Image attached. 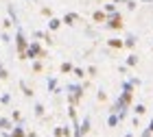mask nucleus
Returning <instances> with one entry per match:
<instances>
[{
  "label": "nucleus",
  "instance_id": "obj_4",
  "mask_svg": "<svg viewBox=\"0 0 153 137\" xmlns=\"http://www.w3.org/2000/svg\"><path fill=\"white\" fill-rule=\"evenodd\" d=\"M107 29H123V15L118 11L107 15Z\"/></svg>",
  "mask_w": 153,
  "mask_h": 137
},
{
  "label": "nucleus",
  "instance_id": "obj_11",
  "mask_svg": "<svg viewBox=\"0 0 153 137\" xmlns=\"http://www.w3.org/2000/svg\"><path fill=\"white\" fill-rule=\"evenodd\" d=\"M88 131H90V115H85L83 122H81V133H83V137L88 135Z\"/></svg>",
  "mask_w": 153,
  "mask_h": 137
},
{
  "label": "nucleus",
  "instance_id": "obj_28",
  "mask_svg": "<svg viewBox=\"0 0 153 137\" xmlns=\"http://www.w3.org/2000/svg\"><path fill=\"white\" fill-rule=\"evenodd\" d=\"M88 74H90V76H94V74H96V67L90 65V67H88Z\"/></svg>",
  "mask_w": 153,
  "mask_h": 137
},
{
  "label": "nucleus",
  "instance_id": "obj_35",
  "mask_svg": "<svg viewBox=\"0 0 153 137\" xmlns=\"http://www.w3.org/2000/svg\"><path fill=\"white\" fill-rule=\"evenodd\" d=\"M33 2H37V0H33Z\"/></svg>",
  "mask_w": 153,
  "mask_h": 137
},
{
  "label": "nucleus",
  "instance_id": "obj_2",
  "mask_svg": "<svg viewBox=\"0 0 153 137\" xmlns=\"http://www.w3.org/2000/svg\"><path fill=\"white\" fill-rule=\"evenodd\" d=\"M66 96L70 105H79V100L83 98V85H76V83L66 85Z\"/></svg>",
  "mask_w": 153,
  "mask_h": 137
},
{
  "label": "nucleus",
  "instance_id": "obj_13",
  "mask_svg": "<svg viewBox=\"0 0 153 137\" xmlns=\"http://www.w3.org/2000/svg\"><path fill=\"white\" fill-rule=\"evenodd\" d=\"M118 122H120V115H118V113H109V118H107V124H109V126H116Z\"/></svg>",
  "mask_w": 153,
  "mask_h": 137
},
{
  "label": "nucleus",
  "instance_id": "obj_12",
  "mask_svg": "<svg viewBox=\"0 0 153 137\" xmlns=\"http://www.w3.org/2000/svg\"><path fill=\"white\" fill-rule=\"evenodd\" d=\"M74 20H79V15H76V13H66V15H64V22H66L68 26H72Z\"/></svg>",
  "mask_w": 153,
  "mask_h": 137
},
{
  "label": "nucleus",
  "instance_id": "obj_18",
  "mask_svg": "<svg viewBox=\"0 0 153 137\" xmlns=\"http://www.w3.org/2000/svg\"><path fill=\"white\" fill-rule=\"evenodd\" d=\"M55 89H57V78H48V92H55Z\"/></svg>",
  "mask_w": 153,
  "mask_h": 137
},
{
  "label": "nucleus",
  "instance_id": "obj_6",
  "mask_svg": "<svg viewBox=\"0 0 153 137\" xmlns=\"http://www.w3.org/2000/svg\"><path fill=\"white\" fill-rule=\"evenodd\" d=\"M11 137H29V135H26L22 124H16V126H13V131H11Z\"/></svg>",
  "mask_w": 153,
  "mask_h": 137
},
{
  "label": "nucleus",
  "instance_id": "obj_26",
  "mask_svg": "<svg viewBox=\"0 0 153 137\" xmlns=\"http://www.w3.org/2000/svg\"><path fill=\"white\" fill-rule=\"evenodd\" d=\"M33 70H35V72H42V61H35V63H33Z\"/></svg>",
  "mask_w": 153,
  "mask_h": 137
},
{
  "label": "nucleus",
  "instance_id": "obj_24",
  "mask_svg": "<svg viewBox=\"0 0 153 137\" xmlns=\"http://www.w3.org/2000/svg\"><path fill=\"white\" fill-rule=\"evenodd\" d=\"M138 63V57H134V54H131V57L127 59V65H136Z\"/></svg>",
  "mask_w": 153,
  "mask_h": 137
},
{
  "label": "nucleus",
  "instance_id": "obj_15",
  "mask_svg": "<svg viewBox=\"0 0 153 137\" xmlns=\"http://www.w3.org/2000/svg\"><path fill=\"white\" fill-rule=\"evenodd\" d=\"M7 11H9V18L16 22V26H18V13H16V9H13V4H9L7 7Z\"/></svg>",
  "mask_w": 153,
  "mask_h": 137
},
{
  "label": "nucleus",
  "instance_id": "obj_21",
  "mask_svg": "<svg viewBox=\"0 0 153 137\" xmlns=\"http://www.w3.org/2000/svg\"><path fill=\"white\" fill-rule=\"evenodd\" d=\"M134 44H136V37H134V35H129L127 39H125V46H127V48H131Z\"/></svg>",
  "mask_w": 153,
  "mask_h": 137
},
{
  "label": "nucleus",
  "instance_id": "obj_20",
  "mask_svg": "<svg viewBox=\"0 0 153 137\" xmlns=\"http://www.w3.org/2000/svg\"><path fill=\"white\" fill-rule=\"evenodd\" d=\"M0 102H2V105H9L11 102V94H2L0 96Z\"/></svg>",
  "mask_w": 153,
  "mask_h": 137
},
{
  "label": "nucleus",
  "instance_id": "obj_3",
  "mask_svg": "<svg viewBox=\"0 0 153 137\" xmlns=\"http://www.w3.org/2000/svg\"><path fill=\"white\" fill-rule=\"evenodd\" d=\"M26 59H46V52L42 50V46L37 42H31L29 50H26Z\"/></svg>",
  "mask_w": 153,
  "mask_h": 137
},
{
  "label": "nucleus",
  "instance_id": "obj_32",
  "mask_svg": "<svg viewBox=\"0 0 153 137\" xmlns=\"http://www.w3.org/2000/svg\"><path fill=\"white\" fill-rule=\"evenodd\" d=\"M116 4H127V2H131V0H114Z\"/></svg>",
  "mask_w": 153,
  "mask_h": 137
},
{
  "label": "nucleus",
  "instance_id": "obj_29",
  "mask_svg": "<svg viewBox=\"0 0 153 137\" xmlns=\"http://www.w3.org/2000/svg\"><path fill=\"white\" fill-rule=\"evenodd\" d=\"M96 98H99V100H105L107 94H105V92H99V94H96Z\"/></svg>",
  "mask_w": 153,
  "mask_h": 137
},
{
  "label": "nucleus",
  "instance_id": "obj_9",
  "mask_svg": "<svg viewBox=\"0 0 153 137\" xmlns=\"http://www.w3.org/2000/svg\"><path fill=\"white\" fill-rule=\"evenodd\" d=\"M20 89H22V94L26 96V98H33V89L26 85V81H20Z\"/></svg>",
  "mask_w": 153,
  "mask_h": 137
},
{
  "label": "nucleus",
  "instance_id": "obj_8",
  "mask_svg": "<svg viewBox=\"0 0 153 137\" xmlns=\"http://www.w3.org/2000/svg\"><path fill=\"white\" fill-rule=\"evenodd\" d=\"M70 135V126H57L55 128V137H68Z\"/></svg>",
  "mask_w": 153,
  "mask_h": 137
},
{
  "label": "nucleus",
  "instance_id": "obj_33",
  "mask_svg": "<svg viewBox=\"0 0 153 137\" xmlns=\"http://www.w3.org/2000/svg\"><path fill=\"white\" fill-rule=\"evenodd\" d=\"M26 135H29V137H37V133H33V131H29Z\"/></svg>",
  "mask_w": 153,
  "mask_h": 137
},
{
  "label": "nucleus",
  "instance_id": "obj_7",
  "mask_svg": "<svg viewBox=\"0 0 153 137\" xmlns=\"http://www.w3.org/2000/svg\"><path fill=\"white\" fill-rule=\"evenodd\" d=\"M13 120H9V118H0V128L2 131H13Z\"/></svg>",
  "mask_w": 153,
  "mask_h": 137
},
{
  "label": "nucleus",
  "instance_id": "obj_22",
  "mask_svg": "<svg viewBox=\"0 0 153 137\" xmlns=\"http://www.w3.org/2000/svg\"><path fill=\"white\" fill-rule=\"evenodd\" d=\"M105 11H107V15H109V13H116V2H112V4H105Z\"/></svg>",
  "mask_w": 153,
  "mask_h": 137
},
{
  "label": "nucleus",
  "instance_id": "obj_1",
  "mask_svg": "<svg viewBox=\"0 0 153 137\" xmlns=\"http://www.w3.org/2000/svg\"><path fill=\"white\" fill-rule=\"evenodd\" d=\"M16 46H18V57L20 59H26V50H29V39H26V35H24V31L20 29H16Z\"/></svg>",
  "mask_w": 153,
  "mask_h": 137
},
{
  "label": "nucleus",
  "instance_id": "obj_17",
  "mask_svg": "<svg viewBox=\"0 0 153 137\" xmlns=\"http://www.w3.org/2000/svg\"><path fill=\"white\" fill-rule=\"evenodd\" d=\"M61 72H64V74H68V72H74L72 63H68V61H66V63H61Z\"/></svg>",
  "mask_w": 153,
  "mask_h": 137
},
{
  "label": "nucleus",
  "instance_id": "obj_10",
  "mask_svg": "<svg viewBox=\"0 0 153 137\" xmlns=\"http://www.w3.org/2000/svg\"><path fill=\"white\" fill-rule=\"evenodd\" d=\"M61 22H64V20H59V18H51V20H48V29H51V31H57L59 26H61Z\"/></svg>",
  "mask_w": 153,
  "mask_h": 137
},
{
  "label": "nucleus",
  "instance_id": "obj_25",
  "mask_svg": "<svg viewBox=\"0 0 153 137\" xmlns=\"http://www.w3.org/2000/svg\"><path fill=\"white\" fill-rule=\"evenodd\" d=\"M144 111H147V109H144V105H136V113H138V115H142Z\"/></svg>",
  "mask_w": 153,
  "mask_h": 137
},
{
  "label": "nucleus",
  "instance_id": "obj_14",
  "mask_svg": "<svg viewBox=\"0 0 153 137\" xmlns=\"http://www.w3.org/2000/svg\"><path fill=\"white\" fill-rule=\"evenodd\" d=\"M107 46H109V48H123V46H125V42H123V39H109Z\"/></svg>",
  "mask_w": 153,
  "mask_h": 137
},
{
  "label": "nucleus",
  "instance_id": "obj_5",
  "mask_svg": "<svg viewBox=\"0 0 153 137\" xmlns=\"http://www.w3.org/2000/svg\"><path fill=\"white\" fill-rule=\"evenodd\" d=\"M92 20H94L96 24L107 22V11H94V13H92Z\"/></svg>",
  "mask_w": 153,
  "mask_h": 137
},
{
  "label": "nucleus",
  "instance_id": "obj_16",
  "mask_svg": "<svg viewBox=\"0 0 153 137\" xmlns=\"http://www.w3.org/2000/svg\"><path fill=\"white\" fill-rule=\"evenodd\" d=\"M11 120L16 122V124H22V113H20V111H13V113H11Z\"/></svg>",
  "mask_w": 153,
  "mask_h": 137
},
{
  "label": "nucleus",
  "instance_id": "obj_34",
  "mask_svg": "<svg viewBox=\"0 0 153 137\" xmlns=\"http://www.w3.org/2000/svg\"><path fill=\"white\" fill-rule=\"evenodd\" d=\"M125 137H134V135H131V133H127V135H125Z\"/></svg>",
  "mask_w": 153,
  "mask_h": 137
},
{
  "label": "nucleus",
  "instance_id": "obj_19",
  "mask_svg": "<svg viewBox=\"0 0 153 137\" xmlns=\"http://www.w3.org/2000/svg\"><path fill=\"white\" fill-rule=\"evenodd\" d=\"M35 115H37V118H42V115H44V105H39V102L35 105Z\"/></svg>",
  "mask_w": 153,
  "mask_h": 137
},
{
  "label": "nucleus",
  "instance_id": "obj_27",
  "mask_svg": "<svg viewBox=\"0 0 153 137\" xmlns=\"http://www.w3.org/2000/svg\"><path fill=\"white\" fill-rule=\"evenodd\" d=\"M74 76H79V78H83V70H81V67H74Z\"/></svg>",
  "mask_w": 153,
  "mask_h": 137
},
{
  "label": "nucleus",
  "instance_id": "obj_23",
  "mask_svg": "<svg viewBox=\"0 0 153 137\" xmlns=\"http://www.w3.org/2000/svg\"><path fill=\"white\" fill-rule=\"evenodd\" d=\"M0 78H2V81H4V78H9V72H7L4 67H2V63H0Z\"/></svg>",
  "mask_w": 153,
  "mask_h": 137
},
{
  "label": "nucleus",
  "instance_id": "obj_30",
  "mask_svg": "<svg viewBox=\"0 0 153 137\" xmlns=\"http://www.w3.org/2000/svg\"><path fill=\"white\" fill-rule=\"evenodd\" d=\"M42 13H44V15H48V18H53V11H51V9H46V7L42 9Z\"/></svg>",
  "mask_w": 153,
  "mask_h": 137
},
{
  "label": "nucleus",
  "instance_id": "obj_31",
  "mask_svg": "<svg viewBox=\"0 0 153 137\" xmlns=\"http://www.w3.org/2000/svg\"><path fill=\"white\" fill-rule=\"evenodd\" d=\"M0 37H2V42H4V44H9V42H11V37L7 35V33H2V35H0Z\"/></svg>",
  "mask_w": 153,
  "mask_h": 137
}]
</instances>
